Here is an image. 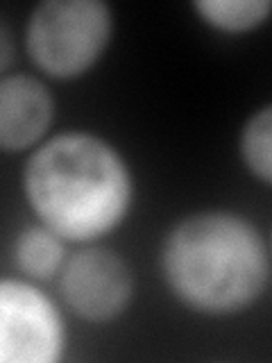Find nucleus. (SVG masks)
Masks as SVG:
<instances>
[{
  "label": "nucleus",
  "instance_id": "obj_4",
  "mask_svg": "<svg viewBox=\"0 0 272 363\" xmlns=\"http://www.w3.org/2000/svg\"><path fill=\"white\" fill-rule=\"evenodd\" d=\"M66 350V325L60 306L37 281H0V361L57 363Z\"/></svg>",
  "mask_w": 272,
  "mask_h": 363
},
{
  "label": "nucleus",
  "instance_id": "obj_10",
  "mask_svg": "<svg viewBox=\"0 0 272 363\" xmlns=\"http://www.w3.org/2000/svg\"><path fill=\"white\" fill-rule=\"evenodd\" d=\"M11 55H14V48H11V32H9V23L3 21L0 26V71L7 75L9 64H11Z\"/></svg>",
  "mask_w": 272,
  "mask_h": 363
},
{
  "label": "nucleus",
  "instance_id": "obj_2",
  "mask_svg": "<svg viewBox=\"0 0 272 363\" xmlns=\"http://www.w3.org/2000/svg\"><path fill=\"white\" fill-rule=\"evenodd\" d=\"M168 293L188 311L227 318L261 300L270 279V247L247 216L202 209L175 220L159 245Z\"/></svg>",
  "mask_w": 272,
  "mask_h": 363
},
{
  "label": "nucleus",
  "instance_id": "obj_3",
  "mask_svg": "<svg viewBox=\"0 0 272 363\" xmlns=\"http://www.w3.org/2000/svg\"><path fill=\"white\" fill-rule=\"evenodd\" d=\"M113 37V9L102 0H43L23 30L30 62L52 79L91 71Z\"/></svg>",
  "mask_w": 272,
  "mask_h": 363
},
{
  "label": "nucleus",
  "instance_id": "obj_7",
  "mask_svg": "<svg viewBox=\"0 0 272 363\" xmlns=\"http://www.w3.org/2000/svg\"><path fill=\"white\" fill-rule=\"evenodd\" d=\"M66 238H62L48 225H28L11 241V264L21 277L30 281H50L60 277L68 259Z\"/></svg>",
  "mask_w": 272,
  "mask_h": 363
},
{
  "label": "nucleus",
  "instance_id": "obj_9",
  "mask_svg": "<svg viewBox=\"0 0 272 363\" xmlns=\"http://www.w3.org/2000/svg\"><path fill=\"white\" fill-rule=\"evenodd\" d=\"M238 157L249 175L272 186V102L252 111L243 123Z\"/></svg>",
  "mask_w": 272,
  "mask_h": 363
},
{
  "label": "nucleus",
  "instance_id": "obj_8",
  "mask_svg": "<svg viewBox=\"0 0 272 363\" xmlns=\"http://www.w3.org/2000/svg\"><path fill=\"white\" fill-rule=\"evenodd\" d=\"M193 11L202 23L225 34L261 28L272 14V0H196Z\"/></svg>",
  "mask_w": 272,
  "mask_h": 363
},
{
  "label": "nucleus",
  "instance_id": "obj_5",
  "mask_svg": "<svg viewBox=\"0 0 272 363\" xmlns=\"http://www.w3.org/2000/svg\"><path fill=\"white\" fill-rule=\"evenodd\" d=\"M64 304L84 323H111L130 309L134 272L116 250L86 243L73 255L57 277Z\"/></svg>",
  "mask_w": 272,
  "mask_h": 363
},
{
  "label": "nucleus",
  "instance_id": "obj_11",
  "mask_svg": "<svg viewBox=\"0 0 272 363\" xmlns=\"http://www.w3.org/2000/svg\"><path fill=\"white\" fill-rule=\"evenodd\" d=\"M268 247H270V257H272V230H270V243H268Z\"/></svg>",
  "mask_w": 272,
  "mask_h": 363
},
{
  "label": "nucleus",
  "instance_id": "obj_6",
  "mask_svg": "<svg viewBox=\"0 0 272 363\" xmlns=\"http://www.w3.org/2000/svg\"><path fill=\"white\" fill-rule=\"evenodd\" d=\"M55 98L39 77L7 73L0 79V147L7 155L34 150L50 130Z\"/></svg>",
  "mask_w": 272,
  "mask_h": 363
},
{
  "label": "nucleus",
  "instance_id": "obj_1",
  "mask_svg": "<svg viewBox=\"0 0 272 363\" xmlns=\"http://www.w3.org/2000/svg\"><path fill=\"white\" fill-rule=\"evenodd\" d=\"M23 196L39 223L68 243H96L128 218L134 175L118 147L89 130L57 132L30 150Z\"/></svg>",
  "mask_w": 272,
  "mask_h": 363
}]
</instances>
